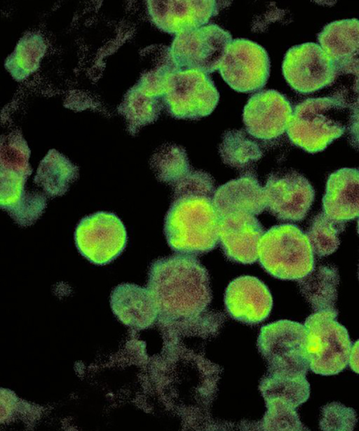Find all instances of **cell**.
<instances>
[{
  "mask_svg": "<svg viewBox=\"0 0 359 431\" xmlns=\"http://www.w3.org/2000/svg\"><path fill=\"white\" fill-rule=\"evenodd\" d=\"M260 392L266 402L280 401L295 409L310 395V385L306 376H291L269 372L262 379Z\"/></svg>",
  "mask_w": 359,
  "mask_h": 431,
  "instance_id": "cell-25",
  "label": "cell"
},
{
  "mask_svg": "<svg viewBox=\"0 0 359 431\" xmlns=\"http://www.w3.org/2000/svg\"><path fill=\"white\" fill-rule=\"evenodd\" d=\"M172 187V201L164 222L168 244L183 255L210 251L219 241L213 178L203 171L191 169Z\"/></svg>",
  "mask_w": 359,
  "mask_h": 431,
  "instance_id": "cell-1",
  "label": "cell"
},
{
  "mask_svg": "<svg viewBox=\"0 0 359 431\" xmlns=\"http://www.w3.org/2000/svg\"><path fill=\"white\" fill-rule=\"evenodd\" d=\"M158 314L170 319L194 317L211 300L209 274L192 256L176 254L152 262L148 287Z\"/></svg>",
  "mask_w": 359,
  "mask_h": 431,
  "instance_id": "cell-2",
  "label": "cell"
},
{
  "mask_svg": "<svg viewBox=\"0 0 359 431\" xmlns=\"http://www.w3.org/2000/svg\"><path fill=\"white\" fill-rule=\"evenodd\" d=\"M320 428L322 430H353L357 423L355 411L339 402H332L322 409Z\"/></svg>",
  "mask_w": 359,
  "mask_h": 431,
  "instance_id": "cell-31",
  "label": "cell"
},
{
  "mask_svg": "<svg viewBox=\"0 0 359 431\" xmlns=\"http://www.w3.org/2000/svg\"><path fill=\"white\" fill-rule=\"evenodd\" d=\"M219 94L209 76L197 69H180L167 78L164 106L177 119H198L210 114Z\"/></svg>",
  "mask_w": 359,
  "mask_h": 431,
  "instance_id": "cell-8",
  "label": "cell"
},
{
  "mask_svg": "<svg viewBox=\"0 0 359 431\" xmlns=\"http://www.w3.org/2000/svg\"><path fill=\"white\" fill-rule=\"evenodd\" d=\"M348 365L352 371L359 374V340L352 345Z\"/></svg>",
  "mask_w": 359,
  "mask_h": 431,
  "instance_id": "cell-33",
  "label": "cell"
},
{
  "mask_svg": "<svg viewBox=\"0 0 359 431\" xmlns=\"http://www.w3.org/2000/svg\"><path fill=\"white\" fill-rule=\"evenodd\" d=\"M264 230L255 216L233 213L219 217L218 237L226 257L242 264L258 259V248Z\"/></svg>",
  "mask_w": 359,
  "mask_h": 431,
  "instance_id": "cell-16",
  "label": "cell"
},
{
  "mask_svg": "<svg viewBox=\"0 0 359 431\" xmlns=\"http://www.w3.org/2000/svg\"><path fill=\"white\" fill-rule=\"evenodd\" d=\"M149 15L161 30L176 35L207 24L219 10L216 1H147Z\"/></svg>",
  "mask_w": 359,
  "mask_h": 431,
  "instance_id": "cell-15",
  "label": "cell"
},
{
  "mask_svg": "<svg viewBox=\"0 0 359 431\" xmlns=\"http://www.w3.org/2000/svg\"><path fill=\"white\" fill-rule=\"evenodd\" d=\"M282 70L290 86L303 94L331 85L338 75L329 56L313 42L290 48L285 55Z\"/></svg>",
  "mask_w": 359,
  "mask_h": 431,
  "instance_id": "cell-12",
  "label": "cell"
},
{
  "mask_svg": "<svg viewBox=\"0 0 359 431\" xmlns=\"http://www.w3.org/2000/svg\"><path fill=\"white\" fill-rule=\"evenodd\" d=\"M79 175V167L63 154L50 150L37 168L34 183L48 197L65 194Z\"/></svg>",
  "mask_w": 359,
  "mask_h": 431,
  "instance_id": "cell-22",
  "label": "cell"
},
{
  "mask_svg": "<svg viewBox=\"0 0 359 431\" xmlns=\"http://www.w3.org/2000/svg\"><path fill=\"white\" fill-rule=\"evenodd\" d=\"M354 91L356 96L351 104H349V117L348 122V133L351 143L359 148V83L355 82Z\"/></svg>",
  "mask_w": 359,
  "mask_h": 431,
  "instance_id": "cell-32",
  "label": "cell"
},
{
  "mask_svg": "<svg viewBox=\"0 0 359 431\" xmlns=\"http://www.w3.org/2000/svg\"><path fill=\"white\" fill-rule=\"evenodd\" d=\"M292 113V107L285 96L268 89L250 98L243 109V119L250 135L272 140L287 131Z\"/></svg>",
  "mask_w": 359,
  "mask_h": 431,
  "instance_id": "cell-14",
  "label": "cell"
},
{
  "mask_svg": "<svg viewBox=\"0 0 359 431\" xmlns=\"http://www.w3.org/2000/svg\"><path fill=\"white\" fill-rule=\"evenodd\" d=\"M127 232L114 213L98 211L83 218L76 227L74 241L79 252L90 263L107 265L124 251Z\"/></svg>",
  "mask_w": 359,
  "mask_h": 431,
  "instance_id": "cell-9",
  "label": "cell"
},
{
  "mask_svg": "<svg viewBox=\"0 0 359 431\" xmlns=\"http://www.w3.org/2000/svg\"><path fill=\"white\" fill-rule=\"evenodd\" d=\"M43 35L35 31L26 32L6 59L4 67L17 81H22L35 72L46 52Z\"/></svg>",
  "mask_w": 359,
  "mask_h": 431,
  "instance_id": "cell-24",
  "label": "cell"
},
{
  "mask_svg": "<svg viewBox=\"0 0 359 431\" xmlns=\"http://www.w3.org/2000/svg\"><path fill=\"white\" fill-rule=\"evenodd\" d=\"M358 234H359V219H358Z\"/></svg>",
  "mask_w": 359,
  "mask_h": 431,
  "instance_id": "cell-34",
  "label": "cell"
},
{
  "mask_svg": "<svg viewBox=\"0 0 359 431\" xmlns=\"http://www.w3.org/2000/svg\"><path fill=\"white\" fill-rule=\"evenodd\" d=\"M323 208L327 216L339 221L359 216V170L343 168L329 176Z\"/></svg>",
  "mask_w": 359,
  "mask_h": 431,
  "instance_id": "cell-21",
  "label": "cell"
},
{
  "mask_svg": "<svg viewBox=\"0 0 359 431\" xmlns=\"http://www.w3.org/2000/svg\"><path fill=\"white\" fill-rule=\"evenodd\" d=\"M313 251L306 234L292 224L275 225L263 234L258 248L262 267L283 280H299L314 268Z\"/></svg>",
  "mask_w": 359,
  "mask_h": 431,
  "instance_id": "cell-4",
  "label": "cell"
},
{
  "mask_svg": "<svg viewBox=\"0 0 359 431\" xmlns=\"http://www.w3.org/2000/svg\"><path fill=\"white\" fill-rule=\"evenodd\" d=\"M223 162L241 171H248L263 155L257 142L242 130L225 132L219 147Z\"/></svg>",
  "mask_w": 359,
  "mask_h": 431,
  "instance_id": "cell-27",
  "label": "cell"
},
{
  "mask_svg": "<svg viewBox=\"0 0 359 431\" xmlns=\"http://www.w3.org/2000/svg\"><path fill=\"white\" fill-rule=\"evenodd\" d=\"M300 291L314 312H338L336 308L339 276L332 265H320L298 280Z\"/></svg>",
  "mask_w": 359,
  "mask_h": 431,
  "instance_id": "cell-23",
  "label": "cell"
},
{
  "mask_svg": "<svg viewBox=\"0 0 359 431\" xmlns=\"http://www.w3.org/2000/svg\"><path fill=\"white\" fill-rule=\"evenodd\" d=\"M163 107L162 98L149 95L134 85L126 93L118 111L128 122L130 132L135 134L156 121Z\"/></svg>",
  "mask_w": 359,
  "mask_h": 431,
  "instance_id": "cell-26",
  "label": "cell"
},
{
  "mask_svg": "<svg viewBox=\"0 0 359 431\" xmlns=\"http://www.w3.org/2000/svg\"><path fill=\"white\" fill-rule=\"evenodd\" d=\"M231 41L228 31L209 24L176 35L170 48L180 69H197L208 74L219 69Z\"/></svg>",
  "mask_w": 359,
  "mask_h": 431,
  "instance_id": "cell-10",
  "label": "cell"
},
{
  "mask_svg": "<svg viewBox=\"0 0 359 431\" xmlns=\"http://www.w3.org/2000/svg\"><path fill=\"white\" fill-rule=\"evenodd\" d=\"M264 190L266 208L282 221L302 220L308 213L315 195L309 180L294 171L271 173Z\"/></svg>",
  "mask_w": 359,
  "mask_h": 431,
  "instance_id": "cell-13",
  "label": "cell"
},
{
  "mask_svg": "<svg viewBox=\"0 0 359 431\" xmlns=\"http://www.w3.org/2000/svg\"><path fill=\"white\" fill-rule=\"evenodd\" d=\"M349 104L337 93L297 104L287 128L291 142L310 152L325 150L347 129Z\"/></svg>",
  "mask_w": 359,
  "mask_h": 431,
  "instance_id": "cell-3",
  "label": "cell"
},
{
  "mask_svg": "<svg viewBox=\"0 0 359 431\" xmlns=\"http://www.w3.org/2000/svg\"><path fill=\"white\" fill-rule=\"evenodd\" d=\"M318 41L338 75H353L359 82V20L344 19L327 24L318 33Z\"/></svg>",
  "mask_w": 359,
  "mask_h": 431,
  "instance_id": "cell-17",
  "label": "cell"
},
{
  "mask_svg": "<svg viewBox=\"0 0 359 431\" xmlns=\"http://www.w3.org/2000/svg\"><path fill=\"white\" fill-rule=\"evenodd\" d=\"M30 153L18 148L0 154V205L20 227L33 225L47 206L46 196L39 191L28 190L25 184L32 173Z\"/></svg>",
  "mask_w": 359,
  "mask_h": 431,
  "instance_id": "cell-5",
  "label": "cell"
},
{
  "mask_svg": "<svg viewBox=\"0 0 359 431\" xmlns=\"http://www.w3.org/2000/svg\"><path fill=\"white\" fill-rule=\"evenodd\" d=\"M344 227L345 222L332 219L324 212L316 215L306 233L313 253L323 257L334 252L340 244L339 236Z\"/></svg>",
  "mask_w": 359,
  "mask_h": 431,
  "instance_id": "cell-29",
  "label": "cell"
},
{
  "mask_svg": "<svg viewBox=\"0 0 359 431\" xmlns=\"http://www.w3.org/2000/svg\"><path fill=\"white\" fill-rule=\"evenodd\" d=\"M156 179L171 187L191 169L185 150L176 144H165L158 148L150 159Z\"/></svg>",
  "mask_w": 359,
  "mask_h": 431,
  "instance_id": "cell-28",
  "label": "cell"
},
{
  "mask_svg": "<svg viewBox=\"0 0 359 431\" xmlns=\"http://www.w3.org/2000/svg\"><path fill=\"white\" fill-rule=\"evenodd\" d=\"M224 303L228 313L235 319L256 324L269 314L272 296L267 286L259 279L242 276L233 279L227 286Z\"/></svg>",
  "mask_w": 359,
  "mask_h": 431,
  "instance_id": "cell-18",
  "label": "cell"
},
{
  "mask_svg": "<svg viewBox=\"0 0 359 431\" xmlns=\"http://www.w3.org/2000/svg\"><path fill=\"white\" fill-rule=\"evenodd\" d=\"M218 70L234 91L251 93L266 84L270 60L266 50L257 43L235 39L226 47Z\"/></svg>",
  "mask_w": 359,
  "mask_h": 431,
  "instance_id": "cell-11",
  "label": "cell"
},
{
  "mask_svg": "<svg viewBox=\"0 0 359 431\" xmlns=\"http://www.w3.org/2000/svg\"><path fill=\"white\" fill-rule=\"evenodd\" d=\"M110 304L114 314L131 328L146 329L158 314V307L149 289L133 284L116 286L111 294Z\"/></svg>",
  "mask_w": 359,
  "mask_h": 431,
  "instance_id": "cell-20",
  "label": "cell"
},
{
  "mask_svg": "<svg viewBox=\"0 0 359 431\" xmlns=\"http://www.w3.org/2000/svg\"><path fill=\"white\" fill-rule=\"evenodd\" d=\"M337 314L338 312H314L304 321L309 369L316 374L335 375L348 364L352 343L346 329L337 321Z\"/></svg>",
  "mask_w": 359,
  "mask_h": 431,
  "instance_id": "cell-6",
  "label": "cell"
},
{
  "mask_svg": "<svg viewBox=\"0 0 359 431\" xmlns=\"http://www.w3.org/2000/svg\"><path fill=\"white\" fill-rule=\"evenodd\" d=\"M304 325L279 320L264 326L257 347L267 362L268 371L291 376H306L309 365Z\"/></svg>",
  "mask_w": 359,
  "mask_h": 431,
  "instance_id": "cell-7",
  "label": "cell"
},
{
  "mask_svg": "<svg viewBox=\"0 0 359 431\" xmlns=\"http://www.w3.org/2000/svg\"><path fill=\"white\" fill-rule=\"evenodd\" d=\"M267 411L264 418V425L269 430H306L302 423L295 408L280 402H266Z\"/></svg>",
  "mask_w": 359,
  "mask_h": 431,
  "instance_id": "cell-30",
  "label": "cell"
},
{
  "mask_svg": "<svg viewBox=\"0 0 359 431\" xmlns=\"http://www.w3.org/2000/svg\"><path fill=\"white\" fill-rule=\"evenodd\" d=\"M213 204L219 218L233 213L257 216L266 208L264 190L250 171L219 187Z\"/></svg>",
  "mask_w": 359,
  "mask_h": 431,
  "instance_id": "cell-19",
  "label": "cell"
}]
</instances>
